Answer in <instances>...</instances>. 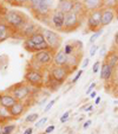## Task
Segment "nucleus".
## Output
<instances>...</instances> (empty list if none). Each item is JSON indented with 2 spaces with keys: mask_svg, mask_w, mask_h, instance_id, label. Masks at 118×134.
Segmentation results:
<instances>
[{
  "mask_svg": "<svg viewBox=\"0 0 118 134\" xmlns=\"http://www.w3.org/2000/svg\"><path fill=\"white\" fill-rule=\"evenodd\" d=\"M4 21L13 31H21L28 23V19L24 13L15 10H8L4 14Z\"/></svg>",
  "mask_w": 118,
  "mask_h": 134,
  "instance_id": "nucleus-1",
  "label": "nucleus"
},
{
  "mask_svg": "<svg viewBox=\"0 0 118 134\" xmlns=\"http://www.w3.org/2000/svg\"><path fill=\"white\" fill-rule=\"evenodd\" d=\"M24 82L32 88H41L45 84V75L35 68H27L24 75Z\"/></svg>",
  "mask_w": 118,
  "mask_h": 134,
  "instance_id": "nucleus-2",
  "label": "nucleus"
},
{
  "mask_svg": "<svg viewBox=\"0 0 118 134\" xmlns=\"http://www.w3.org/2000/svg\"><path fill=\"white\" fill-rule=\"evenodd\" d=\"M32 87H30L26 82H20L17 83L14 86H12V88L8 89V93L14 97L17 101L19 102H25L26 100L30 97L31 93H32Z\"/></svg>",
  "mask_w": 118,
  "mask_h": 134,
  "instance_id": "nucleus-3",
  "label": "nucleus"
},
{
  "mask_svg": "<svg viewBox=\"0 0 118 134\" xmlns=\"http://www.w3.org/2000/svg\"><path fill=\"white\" fill-rule=\"evenodd\" d=\"M41 33L44 35L46 43L48 44L50 49L52 51H58L61 46V38L59 36V33L54 30H51V29H43Z\"/></svg>",
  "mask_w": 118,
  "mask_h": 134,
  "instance_id": "nucleus-4",
  "label": "nucleus"
},
{
  "mask_svg": "<svg viewBox=\"0 0 118 134\" xmlns=\"http://www.w3.org/2000/svg\"><path fill=\"white\" fill-rule=\"evenodd\" d=\"M86 26H88V30L91 32H97L101 29H103L102 26V8L88 13Z\"/></svg>",
  "mask_w": 118,
  "mask_h": 134,
  "instance_id": "nucleus-5",
  "label": "nucleus"
},
{
  "mask_svg": "<svg viewBox=\"0 0 118 134\" xmlns=\"http://www.w3.org/2000/svg\"><path fill=\"white\" fill-rule=\"evenodd\" d=\"M83 17L74 14V13L70 12L65 14V24H64V30L63 32H73V31L78 30L82 26L83 23Z\"/></svg>",
  "mask_w": 118,
  "mask_h": 134,
  "instance_id": "nucleus-6",
  "label": "nucleus"
},
{
  "mask_svg": "<svg viewBox=\"0 0 118 134\" xmlns=\"http://www.w3.org/2000/svg\"><path fill=\"white\" fill-rule=\"evenodd\" d=\"M53 57H54V51L52 50H44L39 52L33 53L32 61L34 63L39 64L40 66H48L53 64Z\"/></svg>",
  "mask_w": 118,
  "mask_h": 134,
  "instance_id": "nucleus-7",
  "label": "nucleus"
},
{
  "mask_svg": "<svg viewBox=\"0 0 118 134\" xmlns=\"http://www.w3.org/2000/svg\"><path fill=\"white\" fill-rule=\"evenodd\" d=\"M50 24L54 30L63 31L64 30V24H65V13L60 12L58 10H53L50 14Z\"/></svg>",
  "mask_w": 118,
  "mask_h": 134,
  "instance_id": "nucleus-8",
  "label": "nucleus"
},
{
  "mask_svg": "<svg viewBox=\"0 0 118 134\" xmlns=\"http://www.w3.org/2000/svg\"><path fill=\"white\" fill-rule=\"evenodd\" d=\"M70 74H71V71H70V69H69L67 66L53 65L52 68H51V70H50V75H52L57 81L61 82V83H64V82L69 79Z\"/></svg>",
  "mask_w": 118,
  "mask_h": 134,
  "instance_id": "nucleus-9",
  "label": "nucleus"
},
{
  "mask_svg": "<svg viewBox=\"0 0 118 134\" xmlns=\"http://www.w3.org/2000/svg\"><path fill=\"white\" fill-rule=\"evenodd\" d=\"M115 76V69L111 68L105 61H102V65H101V71H99V77L102 81L105 82H111L113 80Z\"/></svg>",
  "mask_w": 118,
  "mask_h": 134,
  "instance_id": "nucleus-10",
  "label": "nucleus"
},
{
  "mask_svg": "<svg viewBox=\"0 0 118 134\" xmlns=\"http://www.w3.org/2000/svg\"><path fill=\"white\" fill-rule=\"evenodd\" d=\"M116 18V12L113 8H102V26L103 29L105 26L110 25Z\"/></svg>",
  "mask_w": 118,
  "mask_h": 134,
  "instance_id": "nucleus-11",
  "label": "nucleus"
},
{
  "mask_svg": "<svg viewBox=\"0 0 118 134\" xmlns=\"http://www.w3.org/2000/svg\"><path fill=\"white\" fill-rule=\"evenodd\" d=\"M69 61V56L64 52L63 49H59L58 51L54 52V57H53V65L57 66H66Z\"/></svg>",
  "mask_w": 118,
  "mask_h": 134,
  "instance_id": "nucleus-12",
  "label": "nucleus"
},
{
  "mask_svg": "<svg viewBox=\"0 0 118 134\" xmlns=\"http://www.w3.org/2000/svg\"><path fill=\"white\" fill-rule=\"evenodd\" d=\"M104 61H105L111 68L116 69V66L118 65V49L112 48L111 50H109L106 56L104 57Z\"/></svg>",
  "mask_w": 118,
  "mask_h": 134,
  "instance_id": "nucleus-13",
  "label": "nucleus"
},
{
  "mask_svg": "<svg viewBox=\"0 0 118 134\" xmlns=\"http://www.w3.org/2000/svg\"><path fill=\"white\" fill-rule=\"evenodd\" d=\"M25 110H26L25 102H19L18 101L14 106H12L10 108V114H11V116H12V119H15V118L21 116Z\"/></svg>",
  "mask_w": 118,
  "mask_h": 134,
  "instance_id": "nucleus-14",
  "label": "nucleus"
},
{
  "mask_svg": "<svg viewBox=\"0 0 118 134\" xmlns=\"http://www.w3.org/2000/svg\"><path fill=\"white\" fill-rule=\"evenodd\" d=\"M39 31H40V30H39V26H38L37 24L28 21L27 25H26L25 27H24L23 30L20 31V32H21V35H23V37H25V39H26V38L32 37L34 33L39 32Z\"/></svg>",
  "mask_w": 118,
  "mask_h": 134,
  "instance_id": "nucleus-15",
  "label": "nucleus"
},
{
  "mask_svg": "<svg viewBox=\"0 0 118 134\" xmlns=\"http://www.w3.org/2000/svg\"><path fill=\"white\" fill-rule=\"evenodd\" d=\"M83 5L88 13L96 10H99V8H103L102 0H83Z\"/></svg>",
  "mask_w": 118,
  "mask_h": 134,
  "instance_id": "nucleus-16",
  "label": "nucleus"
},
{
  "mask_svg": "<svg viewBox=\"0 0 118 134\" xmlns=\"http://www.w3.org/2000/svg\"><path fill=\"white\" fill-rule=\"evenodd\" d=\"M73 0H58V4L55 6V10L60 11L63 13H70L73 7Z\"/></svg>",
  "mask_w": 118,
  "mask_h": 134,
  "instance_id": "nucleus-17",
  "label": "nucleus"
},
{
  "mask_svg": "<svg viewBox=\"0 0 118 134\" xmlns=\"http://www.w3.org/2000/svg\"><path fill=\"white\" fill-rule=\"evenodd\" d=\"M13 30L5 23V21H0V43L5 42L6 39L12 37Z\"/></svg>",
  "mask_w": 118,
  "mask_h": 134,
  "instance_id": "nucleus-18",
  "label": "nucleus"
},
{
  "mask_svg": "<svg viewBox=\"0 0 118 134\" xmlns=\"http://www.w3.org/2000/svg\"><path fill=\"white\" fill-rule=\"evenodd\" d=\"M17 102L18 101L12 96V95H11L10 93L3 94V95H1V99H0V104L4 106V107H6L7 109H10L12 106H14Z\"/></svg>",
  "mask_w": 118,
  "mask_h": 134,
  "instance_id": "nucleus-19",
  "label": "nucleus"
},
{
  "mask_svg": "<svg viewBox=\"0 0 118 134\" xmlns=\"http://www.w3.org/2000/svg\"><path fill=\"white\" fill-rule=\"evenodd\" d=\"M45 84H46V87H47L51 91H57L58 89L63 86V83H61V82H59V81H57V80H55L52 75H48L47 76V80L45 81Z\"/></svg>",
  "mask_w": 118,
  "mask_h": 134,
  "instance_id": "nucleus-20",
  "label": "nucleus"
},
{
  "mask_svg": "<svg viewBox=\"0 0 118 134\" xmlns=\"http://www.w3.org/2000/svg\"><path fill=\"white\" fill-rule=\"evenodd\" d=\"M71 12L79 15V17H83V18H85L86 15H88V12L85 11V7H84V5H83V1H74Z\"/></svg>",
  "mask_w": 118,
  "mask_h": 134,
  "instance_id": "nucleus-21",
  "label": "nucleus"
},
{
  "mask_svg": "<svg viewBox=\"0 0 118 134\" xmlns=\"http://www.w3.org/2000/svg\"><path fill=\"white\" fill-rule=\"evenodd\" d=\"M12 116L10 114V109H7L6 107L0 104V121H6V120H11Z\"/></svg>",
  "mask_w": 118,
  "mask_h": 134,
  "instance_id": "nucleus-22",
  "label": "nucleus"
},
{
  "mask_svg": "<svg viewBox=\"0 0 118 134\" xmlns=\"http://www.w3.org/2000/svg\"><path fill=\"white\" fill-rule=\"evenodd\" d=\"M102 4H103L104 8H113L115 10L117 7L118 0H102Z\"/></svg>",
  "mask_w": 118,
  "mask_h": 134,
  "instance_id": "nucleus-23",
  "label": "nucleus"
},
{
  "mask_svg": "<svg viewBox=\"0 0 118 134\" xmlns=\"http://www.w3.org/2000/svg\"><path fill=\"white\" fill-rule=\"evenodd\" d=\"M103 32H104L103 29H101V30L97 31V32H93V35L91 36L90 39H89V45H90V46H91V45H93V44L96 43V41H97L98 38H99L102 35H103Z\"/></svg>",
  "mask_w": 118,
  "mask_h": 134,
  "instance_id": "nucleus-24",
  "label": "nucleus"
},
{
  "mask_svg": "<svg viewBox=\"0 0 118 134\" xmlns=\"http://www.w3.org/2000/svg\"><path fill=\"white\" fill-rule=\"evenodd\" d=\"M63 50H64V52H65L67 56L72 55V53H74L76 51H77V50H76V48H74V45H73V43L65 44V45H64V48H63Z\"/></svg>",
  "mask_w": 118,
  "mask_h": 134,
  "instance_id": "nucleus-25",
  "label": "nucleus"
},
{
  "mask_svg": "<svg viewBox=\"0 0 118 134\" xmlns=\"http://www.w3.org/2000/svg\"><path fill=\"white\" fill-rule=\"evenodd\" d=\"M15 125H4L3 126V132L1 134H13V132L15 131Z\"/></svg>",
  "mask_w": 118,
  "mask_h": 134,
  "instance_id": "nucleus-26",
  "label": "nucleus"
},
{
  "mask_svg": "<svg viewBox=\"0 0 118 134\" xmlns=\"http://www.w3.org/2000/svg\"><path fill=\"white\" fill-rule=\"evenodd\" d=\"M38 118H39V114L38 113L30 114V115H27V116L25 118V122L26 124H33V122H37Z\"/></svg>",
  "mask_w": 118,
  "mask_h": 134,
  "instance_id": "nucleus-27",
  "label": "nucleus"
},
{
  "mask_svg": "<svg viewBox=\"0 0 118 134\" xmlns=\"http://www.w3.org/2000/svg\"><path fill=\"white\" fill-rule=\"evenodd\" d=\"M99 46L98 45H96V44H93V45H91V48H90V52H89V56H90V58H92L93 56L97 53V51L99 50Z\"/></svg>",
  "mask_w": 118,
  "mask_h": 134,
  "instance_id": "nucleus-28",
  "label": "nucleus"
},
{
  "mask_svg": "<svg viewBox=\"0 0 118 134\" xmlns=\"http://www.w3.org/2000/svg\"><path fill=\"white\" fill-rule=\"evenodd\" d=\"M10 3L15 6H24L28 3V0H10Z\"/></svg>",
  "mask_w": 118,
  "mask_h": 134,
  "instance_id": "nucleus-29",
  "label": "nucleus"
},
{
  "mask_svg": "<svg viewBox=\"0 0 118 134\" xmlns=\"http://www.w3.org/2000/svg\"><path fill=\"white\" fill-rule=\"evenodd\" d=\"M57 100H58V99H53V100H51V101L48 102L47 104H46V107H45V108H44V113H47V111L50 110V109L52 108L53 106H54V103H55V102H57Z\"/></svg>",
  "mask_w": 118,
  "mask_h": 134,
  "instance_id": "nucleus-30",
  "label": "nucleus"
},
{
  "mask_svg": "<svg viewBox=\"0 0 118 134\" xmlns=\"http://www.w3.org/2000/svg\"><path fill=\"white\" fill-rule=\"evenodd\" d=\"M101 65H102V61H96L92 66V72L97 74L98 71H99V69H101Z\"/></svg>",
  "mask_w": 118,
  "mask_h": 134,
  "instance_id": "nucleus-31",
  "label": "nucleus"
},
{
  "mask_svg": "<svg viewBox=\"0 0 118 134\" xmlns=\"http://www.w3.org/2000/svg\"><path fill=\"white\" fill-rule=\"evenodd\" d=\"M70 114H71V110H66L65 113L61 115V116H60V122H61V124H65V122L67 121L69 118H70Z\"/></svg>",
  "mask_w": 118,
  "mask_h": 134,
  "instance_id": "nucleus-32",
  "label": "nucleus"
},
{
  "mask_svg": "<svg viewBox=\"0 0 118 134\" xmlns=\"http://www.w3.org/2000/svg\"><path fill=\"white\" fill-rule=\"evenodd\" d=\"M43 0H28V5H30V7H31V10H33V8H35L39 4L41 3Z\"/></svg>",
  "mask_w": 118,
  "mask_h": 134,
  "instance_id": "nucleus-33",
  "label": "nucleus"
},
{
  "mask_svg": "<svg viewBox=\"0 0 118 134\" xmlns=\"http://www.w3.org/2000/svg\"><path fill=\"white\" fill-rule=\"evenodd\" d=\"M47 120H48L47 118H43V119H40L39 121H37V122H35V125H34L35 128H40V127H43L44 125L47 122Z\"/></svg>",
  "mask_w": 118,
  "mask_h": 134,
  "instance_id": "nucleus-34",
  "label": "nucleus"
},
{
  "mask_svg": "<svg viewBox=\"0 0 118 134\" xmlns=\"http://www.w3.org/2000/svg\"><path fill=\"white\" fill-rule=\"evenodd\" d=\"M83 71H84L83 69H80V70L78 71V72H77V75H76L74 77H73V79H72V81H71V82H72V84L77 83V81H78V80H79V79H80V77H82V75H83Z\"/></svg>",
  "mask_w": 118,
  "mask_h": 134,
  "instance_id": "nucleus-35",
  "label": "nucleus"
},
{
  "mask_svg": "<svg viewBox=\"0 0 118 134\" xmlns=\"http://www.w3.org/2000/svg\"><path fill=\"white\" fill-rule=\"evenodd\" d=\"M96 86H97V84H96V82H92V83L90 84V86H89V88L86 89V95H90V93H92L93 90H95V88H96Z\"/></svg>",
  "mask_w": 118,
  "mask_h": 134,
  "instance_id": "nucleus-36",
  "label": "nucleus"
},
{
  "mask_svg": "<svg viewBox=\"0 0 118 134\" xmlns=\"http://www.w3.org/2000/svg\"><path fill=\"white\" fill-rule=\"evenodd\" d=\"M106 53H108V51H106V46L103 45L101 48V50H99V56H102V57H105Z\"/></svg>",
  "mask_w": 118,
  "mask_h": 134,
  "instance_id": "nucleus-37",
  "label": "nucleus"
},
{
  "mask_svg": "<svg viewBox=\"0 0 118 134\" xmlns=\"http://www.w3.org/2000/svg\"><path fill=\"white\" fill-rule=\"evenodd\" d=\"M54 129H55V126H54V125H50V126H48L47 128L45 129V132H44V133H45V134H50V133H52Z\"/></svg>",
  "mask_w": 118,
  "mask_h": 134,
  "instance_id": "nucleus-38",
  "label": "nucleus"
},
{
  "mask_svg": "<svg viewBox=\"0 0 118 134\" xmlns=\"http://www.w3.org/2000/svg\"><path fill=\"white\" fill-rule=\"evenodd\" d=\"M93 109V104H85V107H83V110L85 111H91Z\"/></svg>",
  "mask_w": 118,
  "mask_h": 134,
  "instance_id": "nucleus-39",
  "label": "nucleus"
},
{
  "mask_svg": "<svg viewBox=\"0 0 118 134\" xmlns=\"http://www.w3.org/2000/svg\"><path fill=\"white\" fill-rule=\"evenodd\" d=\"M89 62H90V58H85V59L83 61V63H82V69H83V70L86 68V66H88Z\"/></svg>",
  "mask_w": 118,
  "mask_h": 134,
  "instance_id": "nucleus-40",
  "label": "nucleus"
},
{
  "mask_svg": "<svg viewBox=\"0 0 118 134\" xmlns=\"http://www.w3.org/2000/svg\"><path fill=\"white\" fill-rule=\"evenodd\" d=\"M91 124H92V121H91V120H88V121H86V122H84V125H83V128H84V129L89 128V127L91 126Z\"/></svg>",
  "mask_w": 118,
  "mask_h": 134,
  "instance_id": "nucleus-41",
  "label": "nucleus"
},
{
  "mask_svg": "<svg viewBox=\"0 0 118 134\" xmlns=\"http://www.w3.org/2000/svg\"><path fill=\"white\" fill-rule=\"evenodd\" d=\"M23 134H33V128L32 127H28V128H26L25 131H24Z\"/></svg>",
  "mask_w": 118,
  "mask_h": 134,
  "instance_id": "nucleus-42",
  "label": "nucleus"
},
{
  "mask_svg": "<svg viewBox=\"0 0 118 134\" xmlns=\"http://www.w3.org/2000/svg\"><path fill=\"white\" fill-rule=\"evenodd\" d=\"M113 42H115V46L118 49V31L116 32V35H115V41Z\"/></svg>",
  "mask_w": 118,
  "mask_h": 134,
  "instance_id": "nucleus-43",
  "label": "nucleus"
},
{
  "mask_svg": "<svg viewBox=\"0 0 118 134\" xmlns=\"http://www.w3.org/2000/svg\"><path fill=\"white\" fill-rule=\"evenodd\" d=\"M101 101H102V97L101 96H97L95 99V104H99V103H101Z\"/></svg>",
  "mask_w": 118,
  "mask_h": 134,
  "instance_id": "nucleus-44",
  "label": "nucleus"
},
{
  "mask_svg": "<svg viewBox=\"0 0 118 134\" xmlns=\"http://www.w3.org/2000/svg\"><path fill=\"white\" fill-rule=\"evenodd\" d=\"M96 97H97V93L93 90L92 93H90V99H96Z\"/></svg>",
  "mask_w": 118,
  "mask_h": 134,
  "instance_id": "nucleus-45",
  "label": "nucleus"
},
{
  "mask_svg": "<svg viewBox=\"0 0 118 134\" xmlns=\"http://www.w3.org/2000/svg\"><path fill=\"white\" fill-rule=\"evenodd\" d=\"M3 126H4V122L0 121V134H1V132H3Z\"/></svg>",
  "mask_w": 118,
  "mask_h": 134,
  "instance_id": "nucleus-46",
  "label": "nucleus"
},
{
  "mask_svg": "<svg viewBox=\"0 0 118 134\" xmlns=\"http://www.w3.org/2000/svg\"><path fill=\"white\" fill-rule=\"evenodd\" d=\"M115 74H116V75L118 76V65L116 66V69H115Z\"/></svg>",
  "mask_w": 118,
  "mask_h": 134,
  "instance_id": "nucleus-47",
  "label": "nucleus"
},
{
  "mask_svg": "<svg viewBox=\"0 0 118 134\" xmlns=\"http://www.w3.org/2000/svg\"><path fill=\"white\" fill-rule=\"evenodd\" d=\"M115 104H118V100H115Z\"/></svg>",
  "mask_w": 118,
  "mask_h": 134,
  "instance_id": "nucleus-48",
  "label": "nucleus"
},
{
  "mask_svg": "<svg viewBox=\"0 0 118 134\" xmlns=\"http://www.w3.org/2000/svg\"><path fill=\"white\" fill-rule=\"evenodd\" d=\"M73 1H83V0H73Z\"/></svg>",
  "mask_w": 118,
  "mask_h": 134,
  "instance_id": "nucleus-49",
  "label": "nucleus"
},
{
  "mask_svg": "<svg viewBox=\"0 0 118 134\" xmlns=\"http://www.w3.org/2000/svg\"><path fill=\"white\" fill-rule=\"evenodd\" d=\"M116 96H117V97H118V94H117V95H116Z\"/></svg>",
  "mask_w": 118,
  "mask_h": 134,
  "instance_id": "nucleus-50",
  "label": "nucleus"
}]
</instances>
